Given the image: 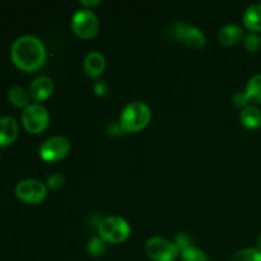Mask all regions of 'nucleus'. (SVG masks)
<instances>
[{
    "mask_svg": "<svg viewBox=\"0 0 261 261\" xmlns=\"http://www.w3.org/2000/svg\"><path fill=\"white\" fill-rule=\"evenodd\" d=\"M152 119V110L145 102L133 101L120 114V129L125 133H138L144 129Z\"/></svg>",
    "mask_w": 261,
    "mask_h": 261,
    "instance_id": "obj_2",
    "label": "nucleus"
},
{
    "mask_svg": "<svg viewBox=\"0 0 261 261\" xmlns=\"http://www.w3.org/2000/svg\"><path fill=\"white\" fill-rule=\"evenodd\" d=\"M242 20L247 30L251 32H261V4H251L246 8L242 15Z\"/></svg>",
    "mask_w": 261,
    "mask_h": 261,
    "instance_id": "obj_14",
    "label": "nucleus"
},
{
    "mask_svg": "<svg viewBox=\"0 0 261 261\" xmlns=\"http://www.w3.org/2000/svg\"><path fill=\"white\" fill-rule=\"evenodd\" d=\"M240 121L246 129H257L261 126V110L254 105H247L240 112Z\"/></svg>",
    "mask_w": 261,
    "mask_h": 261,
    "instance_id": "obj_15",
    "label": "nucleus"
},
{
    "mask_svg": "<svg viewBox=\"0 0 261 261\" xmlns=\"http://www.w3.org/2000/svg\"><path fill=\"white\" fill-rule=\"evenodd\" d=\"M12 61L24 71H36L46 63V47L42 41L32 35H23L10 47Z\"/></svg>",
    "mask_w": 261,
    "mask_h": 261,
    "instance_id": "obj_1",
    "label": "nucleus"
},
{
    "mask_svg": "<svg viewBox=\"0 0 261 261\" xmlns=\"http://www.w3.org/2000/svg\"><path fill=\"white\" fill-rule=\"evenodd\" d=\"M256 245H257V249L261 250V234H259V237L256 239Z\"/></svg>",
    "mask_w": 261,
    "mask_h": 261,
    "instance_id": "obj_27",
    "label": "nucleus"
},
{
    "mask_svg": "<svg viewBox=\"0 0 261 261\" xmlns=\"http://www.w3.org/2000/svg\"><path fill=\"white\" fill-rule=\"evenodd\" d=\"M244 46L250 53H256L261 47V37L259 33L250 32L244 37Z\"/></svg>",
    "mask_w": 261,
    "mask_h": 261,
    "instance_id": "obj_21",
    "label": "nucleus"
},
{
    "mask_svg": "<svg viewBox=\"0 0 261 261\" xmlns=\"http://www.w3.org/2000/svg\"><path fill=\"white\" fill-rule=\"evenodd\" d=\"M244 92L249 102L254 101L255 103H261V74H255L249 79Z\"/></svg>",
    "mask_w": 261,
    "mask_h": 261,
    "instance_id": "obj_16",
    "label": "nucleus"
},
{
    "mask_svg": "<svg viewBox=\"0 0 261 261\" xmlns=\"http://www.w3.org/2000/svg\"><path fill=\"white\" fill-rule=\"evenodd\" d=\"M175 245L177 246V249L180 250V252L182 251V250L188 249V247L194 246L193 241H191V239L186 233H178L177 236H176Z\"/></svg>",
    "mask_w": 261,
    "mask_h": 261,
    "instance_id": "obj_23",
    "label": "nucleus"
},
{
    "mask_svg": "<svg viewBox=\"0 0 261 261\" xmlns=\"http://www.w3.org/2000/svg\"><path fill=\"white\" fill-rule=\"evenodd\" d=\"M180 257L182 261H211V257L203 250L195 246L188 247L180 252Z\"/></svg>",
    "mask_w": 261,
    "mask_h": 261,
    "instance_id": "obj_18",
    "label": "nucleus"
},
{
    "mask_svg": "<svg viewBox=\"0 0 261 261\" xmlns=\"http://www.w3.org/2000/svg\"><path fill=\"white\" fill-rule=\"evenodd\" d=\"M87 251L93 257L102 256L106 252V241H103L99 236L92 237L87 245Z\"/></svg>",
    "mask_w": 261,
    "mask_h": 261,
    "instance_id": "obj_20",
    "label": "nucleus"
},
{
    "mask_svg": "<svg viewBox=\"0 0 261 261\" xmlns=\"http://www.w3.org/2000/svg\"><path fill=\"white\" fill-rule=\"evenodd\" d=\"M70 140L64 135H54L41 144L40 155L46 162H59L70 152Z\"/></svg>",
    "mask_w": 261,
    "mask_h": 261,
    "instance_id": "obj_8",
    "label": "nucleus"
},
{
    "mask_svg": "<svg viewBox=\"0 0 261 261\" xmlns=\"http://www.w3.org/2000/svg\"><path fill=\"white\" fill-rule=\"evenodd\" d=\"M70 24L73 32L83 40L93 38L99 31L98 17L93 10L87 8H79L74 12Z\"/></svg>",
    "mask_w": 261,
    "mask_h": 261,
    "instance_id": "obj_4",
    "label": "nucleus"
},
{
    "mask_svg": "<svg viewBox=\"0 0 261 261\" xmlns=\"http://www.w3.org/2000/svg\"><path fill=\"white\" fill-rule=\"evenodd\" d=\"M8 98L14 105L15 107H20V109H25L30 106V93L25 92L22 87L14 86L8 91Z\"/></svg>",
    "mask_w": 261,
    "mask_h": 261,
    "instance_id": "obj_17",
    "label": "nucleus"
},
{
    "mask_svg": "<svg viewBox=\"0 0 261 261\" xmlns=\"http://www.w3.org/2000/svg\"><path fill=\"white\" fill-rule=\"evenodd\" d=\"M232 103H233V106L239 107V109L246 107L247 105H249V99H247L245 92H237L233 96V98H232Z\"/></svg>",
    "mask_w": 261,
    "mask_h": 261,
    "instance_id": "obj_24",
    "label": "nucleus"
},
{
    "mask_svg": "<svg viewBox=\"0 0 261 261\" xmlns=\"http://www.w3.org/2000/svg\"><path fill=\"white\" fill-rule=\"evenodd\" d=\"M219 42L224 46H233L244 38V30L236 23H228L219 30Z\"/></svg>",
    "mask_w": 261,
    "mask_h": 261,
    "instance_id": "obj_13",
    "label": "nucleus"
},
{
    "mask_svg": "<svg viewBox=\"0 0 261 261\" xmlns=\"http://www.w3.org/2000/svg\"><path fill=\"white\" fill-rule=\"evenodd\" d=\"M15 195L27 204H40L47 196V186L36 178H25L17 184Z\"/></svg>",
    "mask_w": 261,
    "mask_h": 261,
    "instance_id": "obj_7",
    "label": "nucleus"
},
{
    "mask_svg": "<svg viewBox=\"0 0 261 261\" xmlns=\"http://www.w3.org/2000/svg\"><path fill=\"white\" fill-rule=\"evenodd\" d=\"M22 124L31 134H40L50 124V114L41 103H31L22 112Z\"/></svg>",
    "mask_w": 261,
    "mask_h": 261,
    "instance_id": "obj_6",
    "label": "nucleus"
},
{
    "mask_svg": "<svg viewBox=\"0 0 261 261\" xmlns=\"http://www.w3.org/2000/svg\"><path fill=\"white\" fill-rule=\"evenodd\" d=\"M232 261H261V250L257 247H246L239 250L232 256Z\"/></svg>",
    "mask_w": 261,
    "mask_h": 261,
    "instance_id": "obj_19",
    "label": "nucleus"
},
{
    "mask_svg": "<svg viewBox=\"0 0 261 261\" xmlns=\"http://www.w3.org/2000/svg\"><path fill=\"white\" fill-rule=\"evenodd\" d=\"M145 254L152 261H175L180 256V250L175 242L160 236H153L145 242Z\"/></svg>",
    "mask_w": 261,
    "mask_h": 261,
    "instance_id": "obj_5",
    "label": "nucleus"
},
{
    "mask_svg": "<svg viewBox=\"0 0 261 261\" xmlns=\"http://www.w3.org/2000/svg\"><path fill=\"white\" fill-rule=\"evenodd\" d=\"M64 185H65V176L60 172H55L48 176L47 182H46L47 189H51V190H59Z\"/></svg>",
    "mask_w": 261,
    "mask_h": 261,
    "instance_id": "obj_22",
    "label": "nucleus"
},
{
    "mask_svg": "<svg viewBox=\"0 0 261 261\" xmlns=\"http://www.w3.org/2000/svg\"><path fill=\"white\" fill-rule=\"evenodd\" d=\"M79 4L82 5V8H87V9H92L93 7L101 4V0H81Z\"/></svg>",
    "mask_w": 261,
    "mask_h": 261,
    "instance_id": "obj_26",
    "label": "nucleus"
},
{
    "mask_svg": "<svg viewBox=\"0 0 261 261\" xmlns=\"http://www.w3.org/2000/svg\"><path fill=\"white\" fill-rule=\"evenodd\" d=\"M54 92V81L47 75H40L32 81L30 84L28 93L30 97L38 103V102L46 101Z\"/></svg>",
    "mask_w": 261,
    "mask_h": 261,
    "instance_id": "obj_10",
    "label": "nucleus"
},
{
    "mask_svg": "<svg viewBox=\"0 0 261 261\" xmlns=\"http://www.w3.org/2000/svg\"><path fill=\"white\" fill-rule=\"evenodd\" d=\"M18 133H19V126L14 117H0V147H7L12 144L17 139Z\"/></svg>",
    "mask_w": 261,
    "mask_h": 261,
    "instance_id": "obj_12",
    "label": "nucleus"
},
{
    "mask_svg": "<svg viewBox=\"0 0 261 261\" xmlns=\"http://www.w3.org/2000/svg\"><path fill=\"white\" fill-rule=\"evenodd\" d=\"M132 233V227L126 219L119 216H110L98 223V234L103 241L110 244H121Z\"/></svg>",
    "mask_w": 261,
    "mask_h": 261,
    "instance_id": "obj_3",
    "label": "nucleus"
},
{
    "mask_svg": "<svg viewBox=\"0 0 261 261\" xmlns=\"http://www.w3.org/2000/svg\"><path fill=\"white\" fill-rule=\"evenodd\" d=\"M94 92L97 96H106L109 93V86L105 81H98L94 84Z\"/></svg>",
    "mask_w": 261,
    "mask_h": 261,
    "instance_id": "obj_25",
    "label": "nucleus"
},
{
    "mask_svg": "<svg viewBox=\"0 0 261 261\" xmlns=\"http://www.w3.org/2000/svg\"><path fill=\"white\" fill-rule=\"evenodd\" d=\"M175 33L178 40L182 41L185 45H188L193 50H200L206 42L205 33L195 25H186L184 23H177Z\"/></svg>",
    "mask_w": 261,
    "mask_h": 261,
    "instance_id": "obj_9",
    "label": "nucleus"
},
{
    "mask_svg": "<svg viewBox=\"0 0 261 261\" xmlns=\"http://www.w3.org/2000/svg\"><path fill=\"white\" fill-rule=\"evenodd\" d=\"M106 68V59L99 51H91L83 60V70L89 78H99Z\"/></svg>",
    "mask_w": 261,
    "mask_h": 261,
    "instance_id": "obj_11",
    "label": "nucleus"
}]
</instances>
